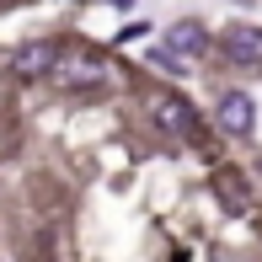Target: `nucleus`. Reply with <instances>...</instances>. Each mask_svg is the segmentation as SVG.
<instances>
[{
	"mask_svg": "<svg viewBox=\"0 0 262 262\" xmlns=\"http://www.w3.org/2000/svg\"><path fill=\"white\" fill-rule=\"evenodd\" d=\"M220 54L230 59L235 70H252V64H262V27H252V21H235V27L220 38Z\"/></svg>",
	"mask_w": 262,
	"mask_h": 262,
	"instance_id": "f257e3e1",
	"label": "nucleus"
},
{
	"mask_svg": "<svg viewBox=\"0 0 262 262\" xmlns=\"http://www.w3.org/2000/svg\"><path fill=\"white\" fill-rule=\"evenodd\" d=\"M220 128H225V134H235V139L252 134V128H257V107H252V97H241V91L220 97Z\"/></svg>",
	"mask_w": 262,
	"mask_h": 262,
	"instance_id": "f03ea898",
	"label": "nucleus"
},
{
	"mask_svg": "<svg viewBox=\"0 0 262 262\" xmlns=\"http://www.w3.org/2000/svg\"><path fill=\"white\" fill-rule=\"evenodd\" d=\"M156 123L171 128V134H198V118H193V107H187L182 97H161L156 102Z\"/></svg>",
	"mask_w": 262,
	"mask_h": 262,
	"instance_id": "7ed1b4c3",
	"label": "nucleus"
},
{
	"mask_svg": "<svg viewBox=\"0 0 262 262\" xmlns=\"http://www.w3.org/2000/svg\"><path fill=\"white\" fill-rule=\"evenodd\" d=\"M166 43H171L177 54H187V59L209 54V32L198 27V21H171V27H166Z\"/></svg>",
	"mask_w": 262,
	"mask_h": 262,
	"instance_id": "20e7f679",
	"label": "nucleus"
},
{
	"mask_svg": "<svg viewBox=\"0 0 262 262\" xmlns=\"http://www.w3.org/2000/svg\"><path fill=\"white\" fill-rule=\"evenodd\" d=\"M54 64H59V43H27V49H16L21 75H49Z\"/></svg>",
	"mask_w": 262,
	"mask_h": 262,
	"instance_id": "39448f33",
	"label": "nucleus"
},
{
	"mask_svg": "<svg viewBox=\"0 0 262 262\" xmlns=\"http://www.w3.org/2000/svg\"><path fill=\"white\" fill-rule=\"evenodd\" d=\"M54 75L64 80V86H97L102 64H97V59H64V64H54Z\"/></svg>",
	"mask_w": 262,
	"mask_h": 262,
	"instance_id": "423d86ee",
	"label": "nucleus"
},
{
	"mask_svg": "<svg viewBox=\"0 0 262 262\" xmlns=\"http://www.w3.org/2000/svg\"><path fill=\"white\" fill-rule=\"evenodd\" d=\"M214 187L225 193V204H230V209H246V204H252V187H246V177L230 171V166H220V171H214Z\"/></svg>",
	"mask_w": 262,
	"mask_h": 262,
	"instance_id": "0eeeda50",
	"label": "nucleus"
},
{
	"mask_svg": "<svg viewBox=\"0 0 262 262\" xmlns=\"http://www.w3.org/2000/svg\"><path fill=\"white\" fill-rule=\"evenodd\" d=\"M113 6H134V0H113Z\"/></svg>",
	"mask_w": 262,
	"mask_h": 262,
	"instance_id": "6e6552de",
	"label": "nucleus"
}]
</instances>
